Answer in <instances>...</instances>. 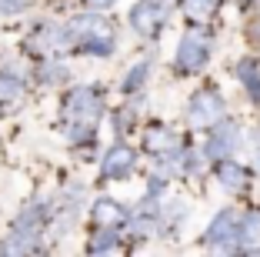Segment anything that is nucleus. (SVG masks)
Wrapping results in <instances>:
<instances>
[{
  "mask_svg": "<svg viewBox=\"0 0 260 257\" xmlns=\"http://www.w3.org/2000/svg\"><path fill=\"white\" fill-rule=\"evenodd\" d=\"M134 164H137V157H134V151L130 147H114V151L104 157V174L107 177H123V174H130L134 170Z\"/></svg>",
  "mask_w": 260,
  "mask_h": 257,
  "instance_id": "6e6552de",
  "label": "nucleus"
},
{
  "mask_svg": "<svg viewBox=\"0 0 260 257\" xmlns=\"http://www.w3.org/2000/svg\"><path fill=\"white\" fill-rule=\"evenodd\" d=\"M184 10L193 20H204V17H210L217 10V0H184Z\"/></svg>",
  "mask_w": 260,
  "mask_h": 257,
  "instance_id": "ddd939ff",
  "label": "nucleus"
},
{
  "mask_svg": "<svg viewBox=\"0 0 260 257\" xmlns=\"http://www.w3.org/2000/svg\"><path fill=\"white\" fill-rule=\"evenodd\" d=\"M207 244L223 250H234L237 247V211H220L217 220L207 227Z\"/></svg>",
  "mask_w": 260,
  "mask_h": 257,
  "instance_id": "39448f33",
  "label": "nucleus"
},
{
  "mask_svg": "<svg viewBox=\"0 0 260 257\" xmlns=\"http://www.w3.org/2000/svg\"><path fill=\"white\" fill-rule=\"evenodd\" d=\"M70 37L77 40V47H84L87 53H97V57H107L114 53V34H110L107 20L104 17H77L70 20Z\"/></svg>",
  "mask_w": 260,
  "mask_h": 257,
  "instance_id": "f257e3e1",
  "label": "nucleus"
},
{
  "mask_svg": "<svg viewBox=\"0 0 260 257\" xmlns=\"http://www.w3.org/2000/svg\"><path fill=\"white\" fill-rule=\"evenodd\" d=\"M220 117H223V100H220V94H214V91L197 94V97L190 100V107H187V124L197 127V130L217 124Z\"/></svg>",
  "mask_w": 260,
  "mask_h": 257,
  "instance_id": "f03ea898",
  "label": "nucleus"
},
{
  "mask_svg": "<svg viewBox=\"0 0 260 257\" xmlns=\"http://www.w3.org/2000/svg\"><path fill=\"white\" fill-rule=\"evenodd\" d=\"M217 181H220L227 190H244L247 174H244V167H240L237 160H223V164L217 167Z\"/></svg>",
  "mask_w": 260,
  "mask_h": 257,
  "instance_id": "9d476101",
  "label": "nucleus"
},
{
  "mask_svg": "<svg viewBox=\"0 0 260 257\" xmlns=\"http://www.w3.org/2000/svg\"><path fill=\"white\" fill-rule=\"evenodd\" d=\"M20 80L17 77H7V74H0V104H14L17 97H20Z\"/></svg>",
  "mask_w": 260,
  "mask_h": 257,
  "instance_id": "4468645a",
  "label": "nucleus"
},
{
  "mask_svg": "<svg viewBox=\"0 0 260 257\" xmlns=\"http://www.w3.org/2000/svg\"><path fill=\"white\" fill-rule=\"evenodd\" d=\"M147 147H150V151H157V154L174 151V147H177V137L167 134V130H150V134H147Z\"/></svg>",
  "mask_w": 260,
  "mask_h": 257,
  "instance_id": "f8f14e48",
  "label": "nucleus"
},
{
  "mask_svg": "<svg viewBox=\"0 0 260 257\" xmlns=\"http://www.w3.org/2000/svg\"><path fill=\"white\" fill-rule=\"evenodd\" d=\"M240 80H244L253 94H260V83H257V70H253V64H240Z\"/></svg>",
  "mask_w": 260,
  "mask_h": 257,
  "instance_id": "f3484780",
  "label": "nucleus"
},
{
  "mask_svg": "<svg viewBox=\"0 0 260 257\" xmlns=\"http://www.w3.org/2000/svg\"><path fill=\"white\" fill-rule=\"evenodd\" d=\"M87 4H90V7H110L114 0H87Z\"/></svg>",
  "mask_w": 260,
  "mask_h": 257,
  "instance_id": "aec40b11",
  "label": "nucleus"
},
{
  "mask_svg": "<svg viewBox=\"0 0 260 257\" xmlns=\"http://www.w3.org/2000/svg\"><path fill=\"white\" fill-rule=\"evenodd\" d=\"M164 17H167V4L164 0H140L137 7L130 10V23L140 34H153L164 23Z\"/></svg>",
  "mask_w": 260,
  "mask_h": 257,
  "instance_id": "20e7f679",
  "label": "nucleus"
},
{
  "mask_svg": "<svg viewBox=\"0 0 260 257\" xmlns=\"http://www.w3.org/2000/svg\"><path fill=\"white\" fill-rule=\"evenodd\" d=\"M147 70H150V64H137V67H134V70L127 74V80H123V91H137L140 83H144Z\"/></svg>",
  "mask_w": 260,
  "mask_h": 257,
  "instance_id": "dca6fc26",
  "label": "nucleus"
},
{
  "mask_svg": "<svg viewBox=\"0 0 260 257\" xmlns=\"http://www.w3.org/2000/svg\"><path fill=\"white\" fill-rule=\"evenodd\" d=\"M93 217H97V224L114 227V224H120V220H127V214H123V207L117 204V201H97V207H93Z\"/></svg>",
  "mask_w": 260,
  "mask_h": 257,
  "instance_id": "9b49d317",
  "label": "nucleus"
},
{
  "mask_svg": "<svg viewBox=\"0 0 260 257\" xmlns=\"http://www.w3.org/2000/svg\"><path fill=\"white\" fill-rule=\"evenodd\" d=\"M207 53H210V44L204 40V34H187L180 40V47H177V67L197 70V67H204Z\"/></svg>",
  "mask_w": 260,
  "mask_h": 257,
  "instance_id": "423d86ee",
  "label": "nucleus"
},
{
  "mask_svg": "<svg viewBox=\"0 0 260 257\" xmlns=\"http://www.w3.org/2000/svg\"><path fill=\"white\" fill-rule=\"evenodd\" d=\"M257 164H260V160H257Z\"/></svg>",
  "mask_w": 260,
  "mask_h": 257,
  "instance_id": "412c9836",
  "label": "nucleus"
},
{
  "mask_svg": "<svg viewBox=\"0 0 260 257\" xmlns=\"http://www.w3.org/2000/svg\"><path fill=\"white\" fill-rule=\"evenodd\" d=\"M237 247L260 250V211H250L244 220H237Z\"/></svg>",
  "mask_w": 260,
  "mask_h": 257,
  "instance_id": "0eeeda50",
  "label": "nucleus"
},
{
  "mask_svg": "<svg viewBox=\"0 0 260 257\" xmlns=\"http://www.w3.org/2000/svg\"><path fill=\"white\" fill-rule=\"evenodd\" d=\"M27 7V0H0V14H20Z\"/></svg>",
  "mask_w": 260,
  "mask_h": 257,
  "instance_id": "6ab92c4d",
  "label": "nucleus"
},
{
  "mask_svg": "<svg viewBox=\"0 0 260 257\" xmlns=\"http://www.w3.org/2000/svg\"><path fill=\"white\" fill-rule=\"evenodd\" d=\"M67 74H70L67 64H47V67L40 70V80H44V83H60Z\"/></svg>",
  "mask_w": 260,
  "mask_h": 257,
  "instance_id": "2eb2a0df",
  "label": "nucleus"
},
{
  "mask_svg": "<svg viewBox=\"0 0 260 257\" xmlns=\"http://www.w3.org/2000/svg\"><path fill=\"white\" fill-rule=\"evenodd\" d=\"M240 134L237 127H220L210 134V140H207V157H230L234 154V147H237Z\"/></svg>",
  "mask_w": 260,
  "mask_h": 257,
  "instance_id": "1a4fd4ad",
  "label": "nucleus"
},
{
  "mask_svg": "<svg viewBox=\"0 0 260 257\" xmlns=\"http://www.w3.org/2000/svg\"><path fill=\"white\" fill-rule=\"evenodd\" d=\"M67 117L74 124H84V127H93V121L100 117V97L93 87H77L67 100Z\"/></svg>",
  "mask_w": 260,
  "mask_h": 257,
  "instance_id": "7ed1b4c3",
  "label": "nucleus"
},
{
  "mask_svg": "<svg viewBox=\"0 0 260 257\" xmlns=\"http://www.w3.org/2000/svg\"><path fill=\"white\" fill-rule=\"evenodd\" d=\"M90 250H93V254H100V250H114V234H110V231H104V234L90 244Z\"/></svg>",
  "mask_w": 260,
  "mask_h": 257,
  "instance_id": "a211bd4d",
  "label": "nucleus"
}]
</instances>
